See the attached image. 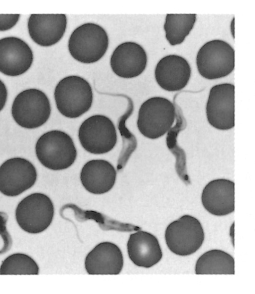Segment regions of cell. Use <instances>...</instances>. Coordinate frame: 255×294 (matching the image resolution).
Masks as SVG:
<instances>
[{"label": "cell", "mask_w": 255, "mask_h": 294, "mask_svg": "<svg viewBox=\"0 0 255 294\" xmlns=\"http://www.w3.org/2000/svg\"><path fill=\"white\" fill-rule=\"evenodd\" d=\"M54 99L58 111L68 118H77L91 107L93 93L90 83L83 77L70 75L56 85Z\"/></svg>", "instance_id": "1"}, {"label": "cell", "mask_w": 255, "mask_h": 294, "mask_svg": "<svg viewBox=\"0 0 255 294\" xmlns=\"http://www.w3.org/2000/svg\"><path fill=\"white\" fill-rule=\"evenodd\" d=\"M109 44L105 29L95 23L87 22L73 31L68 40V48L71 56L77 61L91 64L104 56Z\"/></svg>", "instance_id": "2"}, {"label": "cell", "mask_w": 255, "mask_h": 294, "mask_svg": "<svg viewBox=\"0 0 255 294\" xmlns=\"http://www.w3.org/2000/svg\"><path fill=\"white\" fill-rule=\"evenodd\" d=\"M35 153L39 162L53 170H61L71 166L77 155L73 141L66 133L48 131L41 135L35 145Z\"/></svg>", "instance_id": "3"}, {"label": "cell", "mask_w": 255, "mask_h": 294, "mask_svg": "<svg viewBox=\"0 0 255 294\" xmlns=\"http://www.w3.org/2000/svg\"><path fill=\"white\" fill-rule=\"evenodd\" d=\"M175 116V106L170 100L162 97H151L139 108L137 127L145 137L156 139L171 129Z\"/></svg>", "instance_id": "4"}, {"label": "cell", "mask_w": 255, "mask_h": 294, "mask_svg": "<svg viewBox=\"0 0 255 294\" xmlns=\"http://www.w3.org/2000/svg\"><path fill=\"white\" fill-rule=\"evenodd\" d=\"M50 101L42 91L30 88L15 97L11 107V115L19 126L28 129L44 125L51 114Z\"/></svg>", "instance_id": "5"}, {"label": "cell", "mask_w": 255, "mask_h": 294, "mask_svg": "<svg viewBox=\"0 0 255 294\" xmlns=\"http://www.w3.org/2000/svg\"><path fill=\"white\" fill-rule=\"evenodd\" d=\"M54 213L50 198L42 193H33L17 204L15 217L19 227L32 234L40 233L50 225Z\"/></svg>", "instance_id": "6"}, {"label": "cell", "mask_w": 255, "mask_h": 294, "mask_svg": "<svg viewBox=\"0 0 255 294\" xmlns=\"http://www.w3.org/2000/svg\"><path fill=\"white\" fill-rule=\"evenodd\" d=\"M196 65L199 74L206 79L213 80L225 77L234 69V49L222 40H210L199 50Z\"/></svg>", "instance_id": "7"}, {"label": "cell", "mask_w": 255, "mask_h": 294, "mask_svg": "<svg viewBox=\"0 0 255 294\" xmlns=\"http://www.w3.org/2000/svg\"><path fill=\"white\" fill-rule=\"evenodd\" d=\"M168 249L182 256L190 255L202 246L204 232L200 222L195 217L184 215L170 223L165 231Z\"/></svg>", "instance_id": "8"}, {"label": "cell", "mask_w": 255, "mask_h": 294, "mask_svg": "<svg viewBox=\"0 0 255 294\" xmlns=\"http://www.w3.org/2000/svg\"><path fill=\"white\" fill-rule=\"evenodd\" d=\"M78 138L88 152L101 154L109 152L117 142V133L113 122L101 115L92 116L81 125Z\"/></svg>", "instance_id": "9"}, {"label": "cell", "mask_w": 255, "mask_h": 294, "mask_svg": "<svg viewBox=\"0 0 255 294\" xmlns=\"http://www.w3.org/2000/svg\"><path fill=\"white\" fill-rule=\"evenodd\" d=\"M37 176L35 166L27 159H7L0 166V192L9 197L19 195L34 185Z\"/></svg>", "instance_id": "10"}, {"label": "cell", "mask_w": 255, "mask_h": 294, "mask_svg": "<svg viewBox=\"0 0 255 294\" xmlns=\"http://www.w3.org/2000/svg\"><path fill=\"white\" fill-rule=\"evenodd\" d=\"M235 86L223 83L213 86L210 91L206 112L208 122L220 130L231 129L235 126Z\"/></svg>", "instance_id": "11"}, {"label": "cell", "mask_w": 255, "mask_h": 294, "mask_svg": "<svg viewBox=\"0 0 255 294\" xmlns=\"http://www.w3.org/2000/svg\"><path fill=\"white\" fill-rule=\"evenodd\" d=\"M33 60L32 51L22 39L15 36L0 39V72L8 76L25 73Z\"/></svg>", "instance_id": "12"}, {"label": "cell", "mask_w": 255, "mask_h": 294, "mask_svg": "<svg viewBox=\"0 0 255 294\" xmlns=\"http://www.w3.org/2000/svg\"><path fill=\"white\" fill-rule=\"evenodd\" d=\"M147 62L146 53L140 44L126 41L120 44L114 49L110 63L116 75L130 79L140 75L145 70Z\"/></svg>", "instance_id": "13"}, {"label": "cell", "mask_w": 255, "mask_h": 294, "mask_svg": "<svg viewBox=\"0 0 255 294\" xmlns=\"http://www.w3.org/2000/svg\"><path fill=\"white\" fill-rule=\"evenodd\" d=\"M67 24L65 14H32L28 18L27 27L29 34L35 43L49 47L62 39Z\"/></svg>", "instance_id": "14"}, {"label": "cell", "mask_w": 255, "mask_h": 294, "mask_svg": "<svg viewBox=\"0 0 255 294\" xmlns=\"http://www.w3.org/2000/svg\"><path fill=\"white\" fill-rule=\"evenodd\" d=\"M191 69L188 61L183 57L168 55L157 63L154 75L156 82L163 89L170 92L184 88L190 78Z\"/></svg>", "instance_id": "15"}, {"label": "cell", "mask_w": 255, "mask_h": 294, "mask_svg": "<svg viewBox=\"0 0 255 294\" xmlns=\"http://www.w3.org/2000/svg\"><path fill=\"white\" fill-rule=\"evenodd\" d=\"M235 184L227 179L211 180L204 187L201 201L204 208L215 216H225L235 210Z\"/></svg>", "instance_id": "16"}, {"label": "cell", "mask_w": 255, "mask_h": 294, "mask_svg": "<svg viewBox=\"0 0 255 294\" xmlns=\"http://www.w3.org/2000/svg\"><path fill=\"white\" fill-rule=\"evenodd\" d=\"M124 264L121 250L116 244L104 242L96 245L87 255L85 267L90 275H118Z\"/></svg>", "instance_id": "17"}, {"label": "cell", "mask_w": 255, "mask_h": 294, "mask_svg": "<svg viewBox=\"0 0 255 294\" xmlns=\"http://www.w3.org/2000/svg\"><path fill=\"white\" fill-rule=\"evenodd\" d=\"M127 249L130 260L140 267L150 268L158 263L162 257L157 238L144 231L139 230L130 235Z\"/></svg>", "instance_id": "18"}, {"label": "cell", "mask_w": 255, "mask_h": 294, "mask_svg": "<svg viewBox=\"0 0 255 294\" xmlns=\"http://www.w3.org/2000/svg\"><path fill=\"white\" fill-rule=\"evenodd\" d=\"M117 172L114 166L104 159H93L87 162L80 172V180L89 192L102 194L114 186Z\"/></svg>", "instance_id": "19"}, {"label": "cell", "mask_w": 255, "mask_h": 294, "mask_svg": "<svg viewBox=\"0 0 255 294\" xmlns=\"http://www.w3.org/2000/svg\"><path fill=\"white\" fill-rule=\"evenodd\" d=\"M195 274H235V261L227 252L213 249L202 254L195 265Z\"/></svg>", "instance_id": "20"}, {"label": "cell", "mask_w": 255, "mask_h": 294, "mask_svg": "<svg viewBox=\"0 0 255 294\" xmlns=\"http://www.w3.org/2000/svg\"><path fill=\"white\" fill-rule=\"evenodd\" d=\"M196 20V14H166L164 29L167 40L171 45L183 42L192 29Z\"/></svg>", "instance_id": "21"}, {"label": "cell", "mask_w": 255, "mask_h": 294, "mask_svg": "<svg viewBox=\"0 0 255 294\" xmlns=\"http://www.w3.org/2000/svg\"><path fill=\"white\" fill-rule=\"evenodd\" d=\"M39 268L35 260L24 253L7 257L0 266V275H38Z\"/></svg>", "instance_id": "22"}, {"label": "cell", "mask_w": 255, "mask_h": 294, "mask_svg": "<svg viewBox=\"0 0 255 294\" xmlns=\"http://www.w3.org/2000/svg\"><path fill=\"white\" fill-rule=\"evenodd\" d=\"M19 17V14H0V31L12 28L16 25Z\"/></svg>", "instance_id": "23"}, {"label": "cell", "mask_w": 255, "mask_h": 294, "mask_svg": "<svg viewBox=\"0 0 255 294\" xmlns=\"http://www.w3.org/2000/svg\"><path fill=\"white\" fill-rule=\"evenodd\" d=\"M7 98V90L4 83L0 79V111L4 108Z\"/></svg>", "instance_id": "24"}, {"label": "cell", "mask_w": 255, "mask_h": 294, "mask_svg": "<svg viewBox=\"0 0 255 294\" xmlns=\"http://www.w3.org/2000/svg\"><path fill=\"white\" fill-rule=\"evenodd\" d=\"M231 32H232L233 36L234 38V17L233 18L232 21L231 22Z\"/></svg>", "instance_id": "25"}]
</instances>
